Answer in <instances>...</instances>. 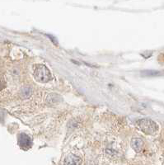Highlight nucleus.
Segmentation results:
<instances>
[{
	"label": "nucleus",
	"mask_w": 164,
	"mask_h": 165,
	"mask_svg": "<svg viewBox=\"0 0 164 165\" xmlns=\"http://www.w3.org/2000/svg\"><path fill=\"white\" fill-rule=\"evenodd\" d=\"M137 125L143 133L147 134H154L158 130L157 123L150 119H140L137 121Z\"/></svg>",
	"instance_id": "nucleus-1"
},
{
	"label": "nucleus",
	"mask_w": 164,
	"mask_h": 165,
	"mask_svg": "<svg viewBox=\"0 0 164 165\" xmlns=\"http://www.w3.org/2000/svg\"><path fill=\"white\" fill-rule=\"evenodd\" d=\"M34 77L38 82H47L51 79V74L45 65H38L34 72Z\"/></svg>",
	"instance_id": "nucleus-2"
},
{
	"label": "nucleus",
	"mask_w": 164,
	"mask_h": 165,
	"mask_svg": "<svg viewBox=\"0 0 164 165\" xmlns=\"http://www.w3.org/2000/svg\"><path fill=\"white\" fill-rule=\"evenodd\" d=\"M18 144L21 148L27 149L31 146V140L30 138L26 134H21L18 138Z\"/></svg>",
	"instance_id": "nucleus-3"
},
{
	"label": "nucleus",
	"mask_w": 164,
	"mask_h": 165,
	"mask_svg": "<svg viewBox=\"0 0 164 165\" xmlns=\"http://www.w3.org/2000/svg\"><path fill=\"white\" fill-rule=\"evenodd\" d=\"M64 165H82V159L74 154H69L64 159Z\"/></svg>",
	"instance_id": "nucleus-4"
},
{
	"label": "nucleus",
	"mask_w": 164,
	"mask_h": 165,
	"mask_svg": "<svg viewBox=\"0 0 164 165\" xmlns=\"http://www.w3.org/2000/svg\"><path fill=\"white\" fill-rule=\"evenodd\" d=\"M131 146L136 152H140L143 147V140L139 138H133L131 140Z\"/></svg>",
	"instance_id": "nucleus-5"
},
{
	"label": "nucleus",
	"mask_w": 164,
	"mask_h": 165,
	"mask_svg": "<svg viewBox=\"0 0 164 165\" xmlns=\"http://www.w3.org/2000/svg\"><path fill=\"white\" fill-rule=\"evenodd\" d=\"M31 94V89H30V87H24L21 90V95H22V97H25V98H28L29 97Z\"/></svg>",
	"instance_id": "nucleus-6"
},
{
	"label": "nucleus",
	"mask_w": 164,
	"mask_h": 165,
	"mask_svg": "<svg viewBox=\"0 0 164 165\" xmlns=\"http://www.w3.org/2000/svg\"><path fill=\"white\" fill-rule=\"evenodd\" d=\"M158 71H154V70H147V71H143L142 75L144 76H156L159 74Z\"/></svg>",
	"instance_id": "nucleus-7"
}]
</instances>
